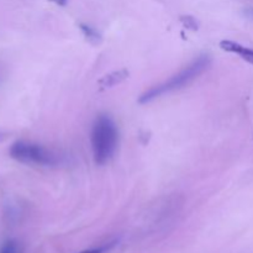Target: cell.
<instances>
[{"instance_id": "52a82bcc", "label": "cell", "mask_w": 253, "mask_h": 253, "mask_svg": "<svg viewBox=\"0 0 253 253\" xmlns=\"http://www.w3.org/2000/svg\"><path fill=\"white\" fill-rule=\"evenodd\" d=\"M0 253H21V251H20L19 245L12 241V240H10V241L2 244V246L0 247Z\"/></svg>"}, {"instance_id": "7a4b0ae2", "label": "cell", "mask_w": 253, "mask_h": 253, "mask_svg": "<svg viewBox=\"0 0 253 253\" xmlns=\"http://www.w3.org/2000/svg\"><path fill=\"white\" fill-rule=\"evenodd\" d=\"M90 140L95 162L100 166L110 162L119 146V128L111 116L106 114L96 116L91 128Z\"/></svg>"}, {"instance_id": "5b68a950", "label": "cell", "mask_w": 253, "mask_h": 253, "mask_svg": "<svg viewBox=\"0 0 253 253\" xmlns=\"http://www.w3.org/2000/svg\"><path fill=\"white\" fill-rule=\"evenodd\" d=\"M127 77L128 72L126 71V69H120V71L113 72V73L104 76L103 78L99 81V85H100L101 88H113V86L123 83Z\"/></svg>"}, {"instance_id": "8992f818", "label": "cell", "mask_w": 253, "mask_h": 253, "mask_svg": "<svg viewBox=\"0 0 253 253\" xmlns=\"http://www.w3.org/2000/svg\"><path fill=\"white\" fill-rule=\"evenodd\" d=\"M81 29L82 31H83L84 36H85L91 43H98V42L100 41V35H99L93 27L86 26V25H81Z\"/></svg>"}, {"instance_id": "30bf717a", "label": "cell", "mask_w": 253, "mask_h": 253, "mask_svg": "<svg viewBox=\"0 0 253 253\" xmlns=\"http://www.w3.org/2000/svg\"><path fill=\"white\" fill-rule=\"evenodd\" d=\"M49 1L54 2V4L59 5V6H66V4H67V1H68V0H49Z\"/></svg>"}, {"instance_id": "277c9868", "label": "cell", "mask_w": 253, "mask_h": 253, "mask_svg": "<svg viewBox=\"0 0 253 253\" xmlns=\"http://www.w3.org/2000/svg\"><path fill=\"white\" fill-rule=\"evenodd\" d=\"M220 48L224 49V51H226V52H230V53L237 54V56L241 57L244 61L253 64V49L252 48L242 46V44L237 43V42L229 41V40H225V41L220 42Z\"/></svg>"}, {"instance_id": "3957f363", "label": "cell", "mask_w": 253, "mask_h": 253, "mask_svg": "<svg viewBox=\"0 0 253 253\" xmlns=\"http://www.w3.org/2000/svg\"><path fill=\"white\" fill-rule=\"evenodd\" d=\"M9 155L16 162L27 166L53 167L61 163L62 157L51 148L30 141H16L9 150Z\"/></svg>"}, {"instance_id": "6da1fadb", "label": "cell", "mask_w": 253, "mask_h": 253, "mask_svg": "<svg viewBox=\"0 0 253 253\" xmlns=\"http://www.w3.org/2000/svg\"><path fill=\"white\" fill-rule=\"evenodd\" d=\"M210 63H211V59L208 54H202V56L197 57L194 61L190 62L185 68L178 72L177 74H174L163 83L152 86L143 94H141V96L138 98V103L147 104L150 101L155 100V99L166 95V94L173 93V91L185 88L189 84H192L195 79L199 78V76H202L209 68Z\"/></svg>"}, {"instance_id": "ba28073f", "label": "cell", "mask_w": 253, "mask_h": 253, "mask_svg": "<svg viewBox=\"0 0 253 253\" xmlns=\"http://www.w3.org/2000/svg\"><path fill=\"white\" fill-rule=\"evenodd\" d=\"M182 21L184 22V25L187 27H190V29H193V30H197L198 29L197 21H195V20L193 19V17L184 16V17H182Z\"/></svg>"}, {"instance_id": "9c48e42d", "label": "cell", "mask_w": 253, "mask_h": 253, "mask_svg": "<svg viewBox=\"0 0 253 253\" xmlns=\"http://www.w3.org/2000/svg\"><path fill=\"white\" fill-rule=\"evenodd\" d=\"M106 251V247H99V249H93V250H86L81 253H104Z\"/></svg>"}]
</instances>
